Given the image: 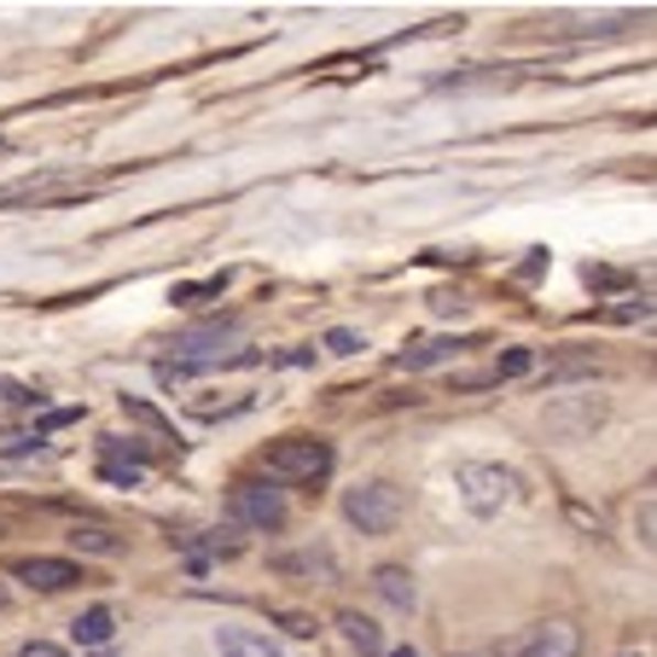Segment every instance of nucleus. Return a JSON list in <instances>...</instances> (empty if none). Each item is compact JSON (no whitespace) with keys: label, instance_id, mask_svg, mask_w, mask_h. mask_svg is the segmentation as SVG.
Segmentation results:
<instances>
[{"label":"nucleus","instance_id":"obj_1","mask_svg":"<svg viewBox=\"0 0 657 657\" xmlns=\"http://www.w3.org/2000/svg\"><path fill=\"white\" fill-rule=\"evenodd\" d=\"M332 442L326 437H280L269 455H262V471H269L274 483H320L326 471H332Z\"/></svg>","mask_w":657,"mask_h":657},{"label":"nucleus","instance_id":"obj_2","mask_svg":"<svg viewBox=\"0 0 657 657\" xmlns=\"http://www.w3.org/2000/svg\"><path fill=\"white\" fill-rule=\"evenodd\" d=\"M455 489H460L466 512H478V518H495V512L512 501L518 478H512L506 466H489V460H460V466H455Z\"/></svg>","mask_w":657,"mask_h":657},{"label":"nucleus","instance_id":"obj_3","mask_svg":"<svg viewBox=\"0 0 657 657\" xmlns=\"http://www.w3.org/2000/svg\"><path fill=\"white\" fill-rule=\"evenodd\" d=\"M343 518L361 529V536H390L402 518V489L396 483H355V489H343Z\"/></svg>","mask_w":657,"mask_h":657},{"label":"nucleus","instance_id":"obj_4","mask_svg":"<svg viewBox=\"0 0 657 657\" xmlns=\"http://www.w3.org/2000/svg\"><path fill=\"white\" fill-rule=\"evenodd\" d=\"M605 414H611L605 396H552L541 407V430L552 442H588L605 425Z\"/></svg>","mask_w":657,"mask_h":657},{"label":"nucleus","instance_id":"obj_5","mask_svg":"<svg viewBox=\"0 0 657 657\" xmlns=\"http://www.w3.org/2000/svg\"><path fill=\"white\" fill-rule=\"evenodd\" d=\"M501 657H582V628L570 617H552V623H536L518 640H506Z\"/></svg>","mask_w":657,"mask_h":657},{"label":"nucleus","instance_id":"obj_6","mask_svg":"<svg viewBox=\"0 0 657 657\" xmlns=\"http://www.w3.org/2000/svg\"><path fill=\"white\" fill-rule=\"evenodd\" d=\"M228 518L244 524V529H280L285 524V495L269 483H233V495H228Z\"/></svg>","mask_w":657,"mask_h":657},{"label":"nucleus","instance_id":"obj_7","mask_svg":"<svg viewBox=\"0 0 657 657\" xmlns=\"http://www.w3.org/2000/svg\"><path fill=\"white\" fill-rule=\"evenodd\" d=\"M7 577L30 582V588H41V593H65V588H81V582H88V570H81L76 559H53V552H30V559H12V565H7Z\"/></svg>","mask_w":657,"mask_h":657},{"label":"nucleus","instance_id":"obj_8","mask_svg":"<svg viewBox=\"0 0 657 657\" xmlns=\"http://www.w3.org/2000/svg\"><path fill=\"white\" fill-rule=\"evenodd\" d=\"M221 657H285L280 640H269V628H216Z\"/></svg>","mask_w":657,"mask_h":657},{"label":"nucleus","instance_id":"obj_9","mask_svg":"<svg viewBox=\"0 0 657 657\" xmlns=\"http://www.w3.org/2000/svg\"><path fill=\"white\" fill-rule=\"evenodd\" d=\"M460 349H466L460 338H425V343H414V349H402V355H396V366H402V373H425V366L455 361Z\"/></svg>","mask_w":657,"mask_h":657},{"label":"nucleus","instance_id":"obj_10","mask_svg":"<svg viewBox=\"0 0 657 657\" xmlns=\"http://www.w3.org/2000/svg\"><path fill=\"white\" fill-rule=\"evenodd\" d=\"M274 570H285V577H320L332 582L338 577V559L326 547H303V552H285V559H274Z\"/></svg>","mask_w":657,"mask_h":657},{"label":"nucleus","instance_id":"obj_11","mask_svg":"<svg viewBox=\"0 0 657 657\" xmlns=\"http://www.w3.org/2000/svg\"><path fill=\"white\" fill-rule=\"evenodd\" d=\"M338 628H343V640L355 646L361 657H384V628L373 617H361V611H338Z\"/></svg>","mask_w":657,"mask_h":657},{"label":"nucleus","instance_id":"obj_12","mask_svg":"<svg viewBox=\"0 0 657 657\" xmlns=\"http://www.w3.org/2000/svg\"><path fill=\"white\" fill-rule=\"evenodd\" d=\"M373 588H379L396 611H414V600H419V588H414V577H407L402 565H379V570H373Z\"/></svg>","mask_w":657,"mask_h":657},{"label":"nucleus","instance_id":"obj_13","mask_svg":"<svg viewBox=\"0 0 657 657\" xmlns=\"http://www.w3.org/2000/svg\"><path fill=\"white\" fill-rule=\"evenodd\" d=\"M111 634H117V617H111L106 605L81 611V617L70 623V640H76V646H111Z\"/></svg>","mask_w":657,"mask_h":657},{"label":"nucleus","instance_id":"obj_14","mask_svg":"<svg viewBox=\"0 0 657 657\" xmlns=\"http://www.w3.org/2000/svg\"><path fill=\"white\" fill-rule=\"evenodd\" d=\"M70 547H76V552H99V559H111V552H122V541L111 536L106 524H76V529H70Z\"/></svg>","mask_w":657,"mask_h":657},{"label":"nucleus","instance_id":"obj_15","mask_svg":"<svg viewBox=\"0 0 657 657\" xmlns=\"http://www.w3.org/2000/svg\"><path fill=\"white\" fill-rule=\"evenodd\" d=\"M593 373H600L593 349H577V355H547V379H593Z\"/></svg>","mask_w":657,"mask_h":657},{"label":"nucleus","instance_id":"obj_16","mask_svg":"<svg viewBox=\"0 0 657 657\" xmlns=\"http://www.w3.org/2000/svg\"><path fill=\"white\" fill-rule=\"evenodd\" d=\"M529 366H536V349H506V355L495 361V373H489V379H524Z\"/></svg>","mask_w":657,"mask_h":657},{"label":"nucleus","instance_id":"obj_17","mask_svg":"<svg viewBox=\"0 0 657 657\" xmlns=\"http://www.w3.org/2000/svg\"><path fill=\"white\" fill-rule=\"evenodd\" d=\"M274 628H285V634H292V640H315V617H309V611H274Z\"/></svg>","mask_w":657,"mask_h":657},{"label":"nucleus","instance_id":"obj_18","mask_svg":"<svg viewBox=\"0 0 657 657\" xmlns=\"http://www.w3.org/2000/svg\"><path fill=\"white\" fill-rule=\"evenodd\" d=\"M122 414H129V419H140V425H146V430H157V437H169V419H163V414H157V407H146V402H140V396H122Z\"/></svg>","mask_w":657,"mask_h":657},{"label":"nucleus","instance_id":"obj_19","mask_svg":"<svg viewBox=\"0 0 657 657\" xmlns=\"http://www.w3.org/2000/svg\"><path fill=\"white\" fill-rule=\"evenodd\" d=\"M221 285H228V274H216V280H198V285H175V303H198V297H221Z\"/></svg>","mask_w":657,"mask_h":657},{"label":"nucleus","instance_id":"obj_20","mask_svg":"<svg viewBox=\"0 0 657 657\" xmlns=\"http://www.w3.org/2000/svg\"><path fill=\"white\" fill-rule=\"evenodd\" d=\"M326 349H332V355H361L366 343L349 332V326H332V332H326Z\"/></svg>","mask_w":657,"mask_h":657},{"label":"nucleus","instance_id":"obj_21","mask_svg":"<svg viewBox=\"0 0 657 657\" xmlns=\"http://www.w3.org/2000/svg\"><path fill=\"white\" fill-rule=\"evenodd\" d=\"M18 657H70V651L53 646V640H30V646H18Z\"/></svg>","mask_w":657,"mask_h":657},{"label":"nucleus","instance_id":"obj_22","mask_svg":"<svg viewBox=\"0 0 657 657\" xmlns=\"http://www.w3.org/2000/svg\"><path fill=\"white\" fill-rule=\"evenodd\" d=\"M384 657H419L414 646H396V651H384Z\"/></svg>","mask_w":657,"mask_h":657},{"label":"nucleus","instance_id":"obj_23","mask_svg":"<svg viewBox=\"0 0 657 657\" xmlns=\"http://www.w3.org/2000/svg\"><path fill=\"white\" fill-rule=\"evenodd\" d=\"M12 605V593H7V582H0V611H7Z\"/></svg>","mask_w":657,"mask_h":657},{"label":"nucleus","instance_id":"obj_24","mask_svg":"<svg viewBox=\"0 0 657 657\" xmlns=\"http://www.w3.org/2000/svg\"><path fill=\"white\" fill-rule=\"evenodd\" d=\"M460 657H478V651H460Z\"/></svg>","mask_w":657,"mask_h":657}]
</instances>
